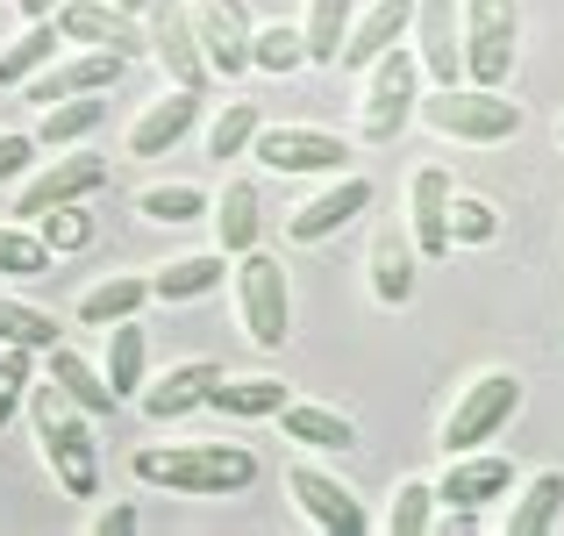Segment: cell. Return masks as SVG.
Instances as JSON below:
<instances>
[{
    "label": "cell",
    "mask_w": 564,
    "mask_h": 536,
    "mask_svg": "<svg viewBox=\"0 0 564 536\" xmlns=\"http://www.w3.org/2000/svg\"><path fill=\"white\" fill-rule=\"evenodd\" d=\"M129 480L186 501H221L258 486V451L250 443H143L129 451Z\"/></svg>",
    "instance_id": "obj_1"
},
{
    "label": "cell",
    "mask_w": 564,
    "mask_h": 536,
    "mask_svg": "<svg viewBox=\"0 0 564 536\" xmlns=\"http://www.w3.org/2000/svg\"><path fill=\"white\" fill-rule=\"evenodd\" d=\"M22 415H29V437H36V458H43V472L57 480V494L79 501V508H86V501H100V437H94V415L72 408L51 379L29 386Z\"/></svg>",
    "instance_id": "obj_2"
},
{
    "label": "cell",
    "mask_w": 564,
    "mask_h": 536,
    "mask_svg": "<svg viewBox=\"0 0 564 536\" xmlns=\"http://www.w3.org/2000/svg\"><path fill=\"white\" fill-rule=\"evenodd\" d=\"M414 122L429 129L436 143H508L522 129V100H508L500 86H422L414 100Z\"/></svg>",
    "instance_id": "obj_3"
},
{
    "label": "cell",
    "mask_w": 564,
    "mask_h": 536,
    "mask_svg": "<svg viewBox=\"0 0 564 536\" xmlns=\"http://www.w3.org/2000/svg\"><path fill=\"white\" fill-rule=\"evenodd\" d=\"M229 301H236V322L258 351H286L293 336V279H286V258L279 250H258L250 244L243 258H229Z\"/></svg>",
    "instance_id": "obj_4"
},
{
    "label": "cell",
    "mask_w": 564,
    "mask_h": 536,
    "mask_svg": "<svg viewBox=\"0 0 564 536\" xmlns=\"http://www.w3.org/2000/svg\"><path fill=\"white\" fill-rule=\"evenodd\" d=\"M514 408H522V372H508V365L471 372V379L457 386V400L443 408V422H436L443 458L451 451H486V443L514 422Z\"/></svg>",
    "instance_id": "obj_5"
},
{
    "label": "cell",
    "mask_w": 564,
    "mask_h": 536,
    "mask_svg": "<svg viewBox=\"0 0 564 536\" xmlns=\"http://www.w3.org/2000/svg\"><path fill=\"white\" fill-rule=\"evenodd\" d=\"M422 57L408 43H393L386 57L358 72V143H393L414 122V100H422Z\"/></svg>",
    "instance_id": "obj_6"
},
{
    "label": "cell",
    "mask_w": 564,
    "mask_h": 536,
    "mask_svg": "<svg viewBox=\"0 0 564 536\" xmlns=\"http://www.w3.org/2000/svg\"><path fill=\"white\" fill-rule=\"evenodd\" d=\"M250 165L264 179H329L350 172V143L322 122H264L250 143Z\"/></svg>",
    "instance_id": "obj_7"
},
{
    "label": "cell",
    "mask_w": 564,
    "mask_h": 536,
    "mask_svg": "<svg viewBox=\"0 0 564 536\" xmlns=\"http://www.w3.org/2000/svg\"><path fill=\"white\" fill-rule=\"evenodd\" d=\"M457 29H465V79L508 86L514 51H522V8L514 0H457Z\"/></svg>",
    "instance_id": "obj_8"
},
{
    "label": "cell",
    "mask_w": 564,
    "mask_h": 536,
    "mask_svg": "<svg viewBox=\"0 0 564 536\" xmlns=\"http://www.w3.org/2000/svg\"><path fill=\"white\" fill-rule=\"evenodd\" d=\"M137 22H143V57H158L165 86H193V94L215 86V72H207V57H200V36H193L186 0H151Z\"/></svg>",
    "instance_id": "obj_9"
},
{
    "label": "cell",
    "mask_w": 564,
    "mask_h": 536,
    "mask_svg": "<svg viewBox=\"0 0 564 536\" xmlns=\"http://www.w3.org/2000/svg\"><path fill=\"white\" fill-rule=\"evenodd\" d=\"M286 501L301 508V523L322 529V536H365V529H372L365 501L350 494L329 465H315V458H293V465H286Z\"/></svg>",
    "instance_id": "obj_10"
},
{
    "label": "cell",
    "mask_w": 564,
    "mask_h": 536,
    "mask_svg": "<svg viewBox=\"0 0 564 536\" xmlns=\"http://www.w3.org/2000/svg\"><path fill=\"white\" fill-rule=\"evenodd\" d=\"M108 186V158L100 151H51V165L29 172L22 186H14V222H36L43 207H72V201H94V193Z\"/></svg>",
    "instance_id": "obj_11"
},
{
    "label": "cell",
    "mask_w": 564,
    "mask_h": 536,
    "mask_svg": "<svg viewBox=\"0 0 564 536\" xmlns=\"http://www.w3.org/2000/svg\"><path fill=\"white\" fill-rule=\"evenodd\" d=\"M365 207H372V179L365 172H329L307 201L286 207V244H322V236L350 229Z\"/></svg>",
    "instance_id": "obj_12"
},
{
    "label": "cell",
    "mask_w": 564,
    "mask_h": 536,
    "mask_svg": "<svg viewBox=\"0 0 564 536\" xmlns=\"http://www.w3.org/2000/svg\"><path fill=\"white\" fill-rule=\"evenodd\" d=\"M193 122H200V94H193V86H165V94H151L137 115H129V129H122V158L151 165V158L180 151Z\"/></svg>",
    "instance_id": "obj_13"
},
{
    "label": "cell",
    "mask_w": 564,
    "mask_h": 536,
    "mask_svg": "<svg viewBox=\"0 0 564 536\" xmlns=\"http://www.w3.org/2000/svg\"><path fill=\"white\" fill-rule=\"evenodd\" d=\"M193 14V36H200V57L215 79H243L250 72V29H258V14L243 8V0H186Z\"/></svg>",
    "instance_id": "obj_14"
},
{
    "label": "cell",
    "mask_w": 564,
    "mask_h": 536,
    "mask_svg": "<svg viewBox=\"0 0 564 536\" xmlns=\"http://www.w3.org/2000/svg\"><path fill=\"white\" fill-rule=\"evenodd\" d=\"M408 51L422 57V79L429 86H457V79H465V29H457V0H414Z\"/></svg>",
    "instance_id": "obj_15"
},
{
    "label": "cell",
    "mask_w": 564,
    "mask_h": 536,
    "mask_svg": "<svg viewBox=\"0 0 564 536\" xmlns=\"http://www.w3.org/2000/svg\"><path fill=\"white\" fill-rule=\"evenodd\" d=\"M215 379H221V365H215V357H172L165 372H151V379L137 386L143 422H186L193 408H207Z\"/></svg>",
    "instance_id": "obj_16"
},
{
    "label": "cell",
    "mask_w": 564,
    "mask_h": 536,
    "mask_svg": "<svg viewBox=\"0 0 564 536\" xmlns=\"http://www.w3.org/2000/svg\"><path fill=\"white\" fill-rule=\"evenodd\" d=\"M57 36L72 51H122V57H143V22L122 14L115 0H57Z\"/></svg>",
    "instance_id": "obj_17"
},
{
    "label": "cell",
    "mask_w": 564,
    "mask_h": 536,
    "mask_svg": "<svg viewBox=\"0 0 564 536\" xmlns=\"http://www.w3.org/2000/svg\"><path fill=\"white\" fill-rule=\"evenodd\" d=\"M122 65H129L122 51H72L65 43V51L22 86V100L29 108H51V100H65V94H108V86L122 79Z\"/></svg>",
    "instance_id": "obj_18"
},
{
    "label": "cell",
    "mask_w": 564,
    "mask_h": 536,
    "mask_svg": "<svg viewBox=\"0 0 564 536\" xmlns=\"http://www.w3.org/2000/svg\"><path fill=\"white\" fill-rule=\"evenodd\" d=\"M514 494V465L500 451H451L436 472V508H494Z\"/></svg>",
    "instance_id": "obj_19"
},
{
    "label": "cell",
    "mask_w": 564,
    "mask_h": 536,
    "mask_svg": "<svg viewBox=\"0 0 564 536\" xmlns=\"http://www.w3.org/2000/svg\"><path fill=\"white\" fill-rule=\"evenodd\" d=\"M414 279H422V250H414L408 222H379L372 250H365V287H372V301L379 308H408Z\"/></svg>",
    "instance_id": "obj_20"
},
{
    "label": "cell",
    "mask_w": 564,
    "mask_h": 536,
    "mask_svg": "<svg viewBox=\"0 0 564 536\" xmlns=\"http://www.w3.org/2000/svg\"><path fill=\"white\" fill-rule=\"evenodd\" d=\"M272 422H279V437H286L293 451H307V458H344V451H358V422H350L344 408H329V400H301V394H293Z\"/></svg>",
    "instance_id": "obj_21"
},
{
    "label": "cell",
    "mask_w": 564,
    "mask_h": 536,
    "mask_svg": "<svg viewBox=\"0 0 564 536\" xmlns=\"http://www.w3.org/2000/svg\"><path fill=\"white\" fill-rule=\"evenodd\" d=\"M451 193H457V179L443 172V165H414L408 172V236H414V250H422V258H451V229H443V222H451Z\"/></svg>",
    "instance_id": "obj_22"
},
{
    "label": "cell",
    "mask_w": 564,
    "mask_h": 536,
    "mask_svg": "<svg viewBox=\"0 0 564 536\" xmlns=\"http://www.w3.org/2000/svg\"><path fill=\"white\" fill-rule=\"evenodd\" d=\"M207 229H215V250L243 258V250L258 244V229H264V193H258V179H243V172L221 179V186L207 193Z\"/></svg>",
    "instance_id": "obj_23"
},
{
    "label": "cell",
    "mask_w": 564,
    "mask_h": 536,
    "mask_svg": "<svg viewBox=\"0 0 564 536\" xmlns=\"http://www.w3.org/2000/svg\"><path fill=\"white\" fill-rule=\"evenodd\" d=\"M408 22H414V0H365V8L350 14V29H344L336 65H344V72H365L372 57L393 51V43H408Z\"/></svg>",
    "instance_id": "obj_24"
},
{
    "label": "cell",
    "mask_w": 564,
    "mask_h": 536,
    "mask_svg": "<svg viewBox=\"0 0 564 536\" xmlns=\"http://www.w3.org/2000/svg\"><path fill=\"white\" fill-rule=\"evenodd\" d=\"M36 379H51L57 394L72 400V408H86L100 422V415H115L122 400H115V386H108V372L94 365L86 351H72V344H51V351H36Z\"/></svg>",
    "instance_id": "obj_25"
},
{
    "label": "cell",
    "mask_w": 564,
    "mask_h": 536,
    "mask_svg": "<svg viewBox=\"0 0 564 536\" xmlns=\"http://www.w3.org/2000/svg\"><path fill=\"white\" fill-rule=\"evenodd\" d=\"M286 400H293V386L272 379V372H221L215 394H207V408L229 415V422H272Z\"/></svg>",
    "instance_id": "obj_26"
},
{
    "label": "cell",
    "mask_w": 564,
    "mask_h": 536,
    "mask_svg": "<svg viewBox=\"0 0 564 536\" xmlns=\"http://www.w3.org/2000/svg\"><path fill=\"white\" fill-rule=\"evenodd\" d=\"M143 308H151V272H108V279H94V287H79L72 322H86V330H108V322L143 315Z\"/></svg>",
    "instance_id": "obj_27"
},
{
    "label": "cell",
    "mask_w": 564,
    "mask_h": 536,
    "mask_svg": "<svg viewBox=\"0 0 564 536\" xmlns=\"http://www.w3.org/2000/svg\"><path fill=\"white\" fill-rule=\"evenodd\" d=\"M221 279H229V250H186V258H172V265L151 272V301L186 308V301H207Z\"/></svg>",
    "instance_id": "obj_28"
},
{
    "label": "cell",
    "mask_w": 564,
    "mask_h": 536,
    "mask_svg": "<svg viewBox=\"0 0 564 536\" xmlns=\"http://www.w3.org/2000/svg\"><path fill=\"white\" fill-rule=\"evenodd\" d=\"M100 336H108V344H100V372H108L115 400H137V386L151 379V336H143V315L108 322Z\"/></svg>",
    "instance_id": "obj_29"
},
{
    "label": "cell",
    "mask_w": 564,
    "mask_h": 536,
    "mask_svg": "<svg viewBox=\"0 0 564 536\" xmlns=\"http://www.w3.org/2000/svg\"><path fill=\"white\" fill-rule=\"evenodd\" d=\"M108 122V100L100 94H65V100H51V108H36V151H72V143H86L94 129Z\"/></svg>",
    "instance_id": "obj_30"
},
{
    "label": "cell",
    "mask_w": 564,
    "mask_h": 536,
    "mask_svg": "<svg viewBox=\"0 0 564 536\" xmlns=\"http://www.w3.org/2000/svg\"><path fill=\"white\" fill-rule=\"evenodd\" d=\"M65 51V36H57V22L43 14V22H22L8 43H0V94H22L29 79H36L51 57Z\"/></svg>",
    "instance_id": "obj_31"
},
{
    "label": "cell",
    "mask_w": 564,
    "mask_h": 536,
    "mask_svg": "<svg viewBox=\"0 0 564 536\" xmlns=\"http://www.w3.org/2000/svg\"><path fill=\"white\" fill-rule=\"evenodd\" d=\"M564 515V472L536 465L529 480H514V508H508V536H551Z\"/></svg>",
    "instance_id": "obj_32"
},
{
    "label": "cell",
    "mask_w": 564,
    "mask_h": 536,
    "mask_svg": "<svg viewBox=\"0 0 564 536\" xmlns=\"http://www.w3.org/2000/svg\"><path fill=\"white\" fill-rule=\"evenodd\" d=\"M379 529H386V536H429V529H436V480H422V472H400V480L386 486Z\"/></svg>",
    "instance_id": "obj_33"
},
{
    "label": "cell",
    "mask_w": 564,
    "mask_h": 536,
    "mask_svg": "<svg viewBox=\"0 0 564 536\" xmlns=\"http://www.w3.org/2000/svg\"><path fill=\"white\" fill-rule=\"evenodd\" d=\"M258 129H264L258 100H221V108L207 115V158H215V165H236V158H250Z\"/></svg>",
    "instance_id": "obj_34"
},
{
    "label": "cell",
    "mask_w": 564,
    "mask_h": 536,
    "mask_svg": "<svg viewBox=\"0 0 564 536\" xmlns=\"http://www.w3.org/2000/svg\"><path fill=\"white\" fill-rule=\"evenodd\" d=\"M250 65L258 72H272V79H286V72H301L307 65V36H301V22H258L250 29Z\"/></svg>",
    "instance_id": "obj_35"
},
{
    "label": "cell",
    "mask_w": 564,
    "mask_h": 536,
    "mask_svg": "<svg viewBox=\"0 0 564 536\" xmlns=\"http://www.w3.org/2000/svg\"><path fill=\"white\" fill-rule=\"evenodd\" d=\"M358 14V0H307L301 8V36H307V65H336L344 51V29Z\"/></svg>",
    "instance_id": "obj_36"
},
{
    "label": "cell",
    "mask_w": 564,
    "mask_h": 536,
    "mask_svg": "<svg viewBox=\"0 0 564 536\" xmlns=\"http://www.w3.org/2000/svg\"><path fill=\"white\" fill-rule=\"evenodd\" d=\"M0 344L51 351V344H65V322H57L51 308H36V301H14V293H0Z\"/></svg>",
    "instance_id": "obj_37"
},
{
    "label": "cell",
    "mask_w": 564,
    "mask_h": 536,
    "mask_svg": "<svg viewBox=\"0 0 564 536\" xmlns=\"http://www.w3.org/2000/svg\"><path fill=\"white\" fill-rule=\"evenodd\" d=\"M137 215L158 222V229H186V222H207V193L186 186V179H165V186L137 193Z\"/></svg>",
    "instance_id": "obj_38"
},
{
    "label": "cell",
    "mask_w": 564,
    "mask_h": 536,
    "mask_svg": "<svg viewBox=\"0 0 564 536\" xmlns=\"http://www.w3.org/2000/svg\"><path fill=\"white\" fill-rule=\"evenodd\" d=\"M443 229H451V250H486L500 236V207L486 201V193L457 186L451 193V222H443Z\"/></svg>",
    "instance_id": "obj_39"
},
{
    "label": "cell",
    "mask_w": 564,
    "mask_h": 536,
    "mask_svg": "<svg viewBox=\"0 0 564 536\" xmlns=\"http://www.w3.org/2000/svg\"><path fill=\"white\" fill-rule=\"evenodd\" d=\"M51 250H43V236L29 229V222H0V279H36L51 272Z\"/></svg>",
    "instance_id": "obj_40"
},
{
    "label": "cell",
    "mask_w": 564,
    "mask_h": 536,
    "mask_svg": "<svg viewBox=\"0 0 564 536\" xmlns=\"http://www.w3.org/2000/svg\"><path fill=\"white\" fill-rule=\"evenodd\" d=\"M29 229L43 236V250H51V258H72V250L94 244V222H86V207H79V201H72V207H43Z\"/></svg>",
    "instance_id": "obj_41"
},
{
    "label": "cell",
    "mask_w": 564,
    "mask_h": 536,
    "mask_svg": "<svg viewBox=\"0 0 564 536\" xmlns=\"http://www.w3.org/2000/svg\"><path fill=\"white\" fill-rule=\"evenodd\" d=\"M29 386H36V351H22V344H0V429H8L14 415H22Z\"/></svg>",
    "instance_id": "obj_42"
},
{
    "label": "cell",
    "mask_w": 564,
    "mask_h": 536,
    "mask_svg": "<svg viewBox=\"0 0 564 536\" xmlns=\"http://www.w3.org/2000/svg\"><path fill=\"white\" fill-rule=\"evenodd\" d=\"M29 165H36V137L29 129H0V186L29 179Z\"/></svg>",
    "instance_id": "obj_43"
},
{
    "label": "cell",
    "mask_w": 564,
    "mask_h": 536,
    "mask_svg": "<svg viewBox=\"0 0 564 536\" xmlns=\"http://www.w3.org/2000/svg\"><path fill=\"white\" fill-rule=\"evenodd\" d=\"M143 515H137V501H86V529L94 536H129Z\"/></svg>",
    "instance_id": "obj_44"
},
{
    "label": "cell",
    "mask_w": 564,
    "mask_h": 536,
    "mask_svg": "<svg viewBox=\"0 0 564 536\" xmlns=\"http://www.w3.org/2000/svg\"><path fill=\"white\" fill-rule=\"evenodd\" d=\"M14 14H22V22H43V14H57V0H14Z\"/></svg>",
    "instance_id": "obj_45"
},
{
    "label": "cell",
    "mask_w": 564,
    "mask_h": 536,
    "mask_svg": "<svg viewBox=\"0 0 564 536\" xmlns=\"http://www.w3.org/2000/svg\"><path fill=\"white\" fill-rule=\"evenodd\" d=\"M115 8H122V14H143V8H151V0H115Z\"/></svg>",
    "instance_id": "obj_46"
},
{
    "label": "cell",
    "mask_w": 564,
    "mask_h": 536,
    "mask_svg": "<svg viewBox=\"0 0 564 536\" xmlns=\"http://www.w3.org/2000/svg\"><path fill=\"white\" fill-rule=\"evenodd\" d=\"M557 151H564V115H557Z\"/></svg>",
    "instance_id": "obj_47"
}]
</instances>
